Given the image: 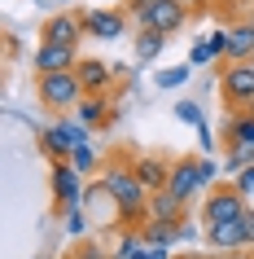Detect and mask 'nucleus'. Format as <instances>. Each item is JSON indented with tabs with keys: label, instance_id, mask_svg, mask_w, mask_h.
Segmentation results:
<instances>
[{
	"label": "nucleus",
	"instance_id": "nucleus-1",
	"mask_svg": "<svg viewBox=\"0 0 254 259\" xmlns=\"http://www.w3.org/2000/svg\"><path fill=\"white\" fill-rule=\"evenodd\" d=\"M101 185H106V193L114 198V211H119V224H145V211H149V189L136 180V167L132 158H123V154H114V158H106L101 163Z\"/></svg>",
	"mask_w": 254,
	"mask_h": 259
},
{
	"label": "nucleus",
	"instance_id": "nucleus-2",
	"mask_svg": "<svg viewBox=\"0 0 254 259\" xmlns=\"http://www.w3.org/2000/svg\"><path fill=\"white\" fill-rule=\"evenodd\" d=\"M35 97H40L44 110H53L57 119L62 114H70V110L83 101V83L75 70H62V75H40L35 79Z\"/></svg>",
	"mask_w": 254,
	"mask_h": 259
},
{
	"label": "nucleus",
	"instance_id": "nucleus-3",
	"mask_svg": "<svg viewBox=\"0 0 254 259\" xmlns=\"http://www.w3.org/2000/svg\"><path fill=\"white\" fill-rule=\"evenodd\" d=\"M245 211H250V198H245L232 180H219L215 189H206V202H201V229L224 224V220H241Z\"/></svg>",
	"mask_w": 254,
	"mask_h": 259
},
{
	"label": "nucleus",
	"instance_id": "nucleus-4",
	"mask_svg": "<svg viewBox=\"0 0 254 259\" xmlns=\"http://www.w3.org/2000/svg\"><path fill=\"white\" fill-rule=\"evenodd\" d=\"M219 97H224L228 114H250L254 110V62L224 66V75H219Z\"/></svg>",
	"mask_w": 254,
	"mask_h": 259
},
{
	"label": "nucleus",
	"instance_id": "nucleus-5",
	"mask_svg": "<svg viewBox=\"0 0 254 259\" xmlns=\"http://www.w3.org/2000/svg\"><path fill=\"white\" fill-rule=\"evenodd\" d=\"M48 189H53V206L66 215L70 206H83V189L88 185H83V176L70 163H53L48 167Z\"/></svg>",
	"mask_w": 254,
	"mask_h": 259
},
{
	"label": "nucleus",
	"instance_id": "nucleus-6",
	"mask_svg": "<svg viewBox=\"0 0 254 259\" xmlns=\"http://www.w3.org/2000/svg\"><path fill=\"white\" fill-rule=\"evenodd\" d=\"M40 40L44 44H66V49H79V40H88L83 31V14L75 9H62V14H48L40 27Z\"/></svg>",
	"mask_w": 254,
	"mask_h": 259
},
{
	"label": "nucleus",
	"instance_id": "nucleus-7",
	"mask_svg": "<svg viewBox=\"0 0 254 259\" xmlns=\"http://www.w3.org/2000/svg\"><path fill=\"white\" fill-rule=\"evenodd\" d=\"M188 9L180 5V0H158L154 9H149L145 18H136V31H158V35H175V31L188 22Z\"/></svg>",
	"mask_w": 254,
	"mask_h": 259
},
{
	"label": "nucleus",
	"instance_id": "nucleus-8",
	"mask_svg": "<svg viewBox=\"0 0 254 259\" xmlns=\"http://www.w3.org/2000/svg\"><path fill=\"white\" fill-rule=\"evenodd\" d=\"M75 75H79V83H83V97H110L114 83H119L114 66L101 62V57H83L79 66H75Z\"/></svg>",
	"mask_w": 254,
	"mask_h": 259
},
{
	"label": "nucleus",
	"instance_id": "nucleus-9",
	"mask_svg": "<svg viewBox=\"0 0 254 259\" xmlns=\"http://www.w3.org/2000/svg\"><path fill=\"white\" fill-rule=\"evenodd\" d=\"M167 189L180 198V202H193V193H206V185H201V158H175L171 163V185Z\"/></svg>",
	"mask_w": 254,
	"mask_h": 259
},
{
	"label": "nucleus",
	"instance_id": "nucleus-10",
	"mask_svg": "<svg viewBox=\"0 0 254 259\" xmlns=\"http://www.w3.org/2000/svg\"><path fill=\"white\" fill-rule=\"evenodd\" d=\"M114 259H171V250H158V246L145 242V233L136 229V224H123L119 229V242L110 246Z\"/></svg>",
	"mask_w": 254,
	"mask_h": 259
},
{
	"label": "nucleus",
	"instance_id": "nucleus-11",
	"mask_svg": "<svg viewBox=\"0 0 254 259\" xmlns=\"http://www.w3.org/2000/svg\"><path fill=\"white\" fill-rule=\"evenodd\" d=\"M79 62H83L79 49H66V44H40L35 57H31L35 75H62V70H75Z\"/></svg>",
	"mask_w": 254,
	"mask_h": 259
},
{
	"label": "nucleus",
	"instance_id": "nucleus-12",
	"mask_svg": "<svg viewBox=\"0 0 254 259\" xmlns=\"http://www.w3.org/2000/svg\"><path fill=\"white\" fill-rule=\"evenodd\" d=\"M206 233V246H211L215 255H232V250H250L245 246V215L241 220H224V224H211Z\"/></svg>",
	"mask_w": 254,
	"mask_h": 259
},
{
	"label": "nucleus",
	"instance_id": "nucleus-13",
	"mask_svg": "<svg viewBox=\"0 0 254 259\" xmlns=\"http://www.w3.org/2000/svg\"><path fill=\"white\" fill-rule=\"evenodd\" d=\"M83 31H88V40H123L127 14L123 9H92V14H83Z\"/></svg>",
	"mask_w": 254,
	"mask_h": 259
},
{
	"label": "nucleus",
	"instance_id": "nucleus-14",
	"mask_svg": "<svg viewBox=\"0 0 254 259\" xmlns=\"http://www.w3.org/2000/svg\"><path fill=\"white\" fill-rule=\"evenodd\" d=\"M132 167H136V180H140L149 193H158V189L171 185V163L158 158V154H140V158H132Z\"/></svg>",
	"mask_w": 254,
	"mask_h": 259
},
{
	"label": "nucleus",
	"instance_id": "nucleus-15",
	"mask_svg": "<svg viewBox=\"0 0 254 259\" xmlns=\"http://www.w3.org/2000/svg\"><path fill=\"white\" fill-rule=\"evenodd\" d=\"M219 57H228V27H215L206 40L193 44V53H188V66H211V62H219Z\"/></svg>",
	"mask_w": 254,
	"mask_h": 259
},
{
	"label": "nucleus",
	"instance_id": "nucleus-16",
	"mask_svg": "<svg viewBox=\"0 0 254 259\" xmlns=\"http://www.w3.org/2000/svg\"><path fill=\"white\" fill-rule=\"evenodd\" d=\"M114 114H119V110H114V101H110V97H83L79 106H75V119L88 123V127H110V123H114Z\"/></svg>",
	"mask_w": 254,
	"mask_h": 259
},
{
	"label": "nucleus",
	"instance_id": "nucleus-17",
	"mask_svg": "<svg viewBox=\"0 0 254 259\" xmlns=\"http://www.w3.org/2000/svg\"><path fill=\"white\" fill-rule=\"evenodd\" d=\"M228 66H237V62H254V27L241 18L237 27H228Z\"/></svg>",
	"mask_w": 254,
	"mask_h": 259
},
{
	"label": "nucleus",
	"instance_id": "nucleus-18",
	"mask_svg": "<svg viewBox=\"0 0 254 259\" xmlns=\"http://www.w3.org/2000/svg\"><path fill=\"white\" fill-rule=\"evenodd\" d=\"M140 233H145V242L158 246V250H175V246L184 242L180 224H167V220H145V224H140Z\"/></svg>",
	"mask_w": 254,
	"mask_h": 259
},
{
	"label": "nucleus",
	"instance_id": "nucleus-19",
	"mask_svg": "<svg viewBox=\"0 0 254 259\" xmlns=\"http://www.w3.org/2000/svg\"><path fill=\"white\" fill-rule=\"evenodd\" d=\"M180 215H184V202H180L171 189L149 193V211H145V220H167V224H180Z\"/></svg>",
	"mask_w": 254,
	"mask_h": 259
},
{
	"label": "nucleus",
	"instance_id": "nucleus-20",
	"mask_svg": "<svg viewBox=\"0 0 254 259\" xmlns=\"http://www.w3.org/2000/svg\"><path fill=\"white\" fill-rule=\"evenodd\" d=\"M162 49H167V35H158V31H136V40H132V57H136V66H149V62H158Z\"/></svg>",
	"mask_w": 254,
	"mask_h": 259
},
{
	"label": "nucleus",
	"instance_id": "nucleus-21",
	"mask_svg": "<svg viewBox=\"0 0 254 259\" xmlns=\"http://www.w3.org/2000/svg\"><path fill=\"white\" fill-rule=\"evenodd\" d=\"M40 150L48 154V163H70V154H75V145H70L66 141V132H62V127H44L40 132Z\"/></svg>",
	"mask_w": 254,
	"mask_h": 259
},
{
	"label": "nucleus",
	"instance_id": "nucleus-22",
	"mask_svg": "<svg viewBox=\"0 0 254 259\" xmlns=\"http://www.w3.org/2000/svg\"><path fill=\"white\" fill-rule=\"evenodd\" d=\"M224 145H228V150H237V145H254V114H228Z\"/></svg>",
	"mask_w": 254,
	"mask_h": 259
},
{
	"label": "nucleus",
	"instance_id": "nucleus-23",
	"mask_svg": "<svg viewBox=\"0 0 254 259\" xmlns=\"http://www.w3.org/2000/svg\"><path fill=\"white\" fill-rule=\"evenodd\" d=\"M57 127L66 132V141L75 145V150H79V145H92V127H88V123H79L75 114H62V119H57Z\"/></svg>",
	"mask_w": 254,
	"mask_h": 259
},
{
	"label": "nucleus",
	"instance_id": "nucleus-24",
	"mask_svg": "<svg viewBox=\"0 0 254 259\" xmlns=\"http://www.w3.org/2000/svg\"><path fill=\"white\" fill-rule=\"evenodd\" d=\"M70 167H75L79 176H92L96 167H101V158H96V145H79V150L70 154Z\"/></svg>",
	"mask_w": 254,
	"mask_h": 259
},
{
	"label": "nucleus",
	"instance_id": "nucleus-25",
	"mask_svg": "<svg viewBox=\"0 0 254 259\" xmlns=\"http://www.w3.org/2000/svg\"><path fill=\"white\" fill-rule=\"evenodd\" d=\"M245 167H254V145H237V150H228V158H224V171L241 176Z\"/></svg>",
	"mask_w": 254,
	"mask_h": 259
},
{
	"label": "nucleus",
	"instance_id": "nucleus-26",
	"mask_svg": "<svg viewBox=\"0 0 254 259\" xmlns=\"http://www.w3.org/2000/svg\"><path fill=\"white\" fill-rule=\"evenodd\" d=\"M188 75H193V66H167V70H158V88H167V93H171V88H184L188 83Z\"/></svg>",
	"mask_w": 254,
	"mask_h": 259
},
{
	"label": "nucleus",
	"instance_id": "nucleus-27",
	"mask_svg": "<svg viewBox=\"0 0 254 259\" xmlns=\"http://www.w3.org/2000/svg\"><path fill=\"white\" fill-rule=\"evenodd\" d=\"M70 259H114V250L101 246V242H92V237H83V242L70 250Z\"/></svg>",
	"mask_w": 254,
	"mask_h": 259
},
{
	"label": "nucleus",
	"instance_id": "nucleus-28",
	"mask_svg": "<svg viewBox=\"0 0 254 259\" xmlns=\"http://www.w3.org/2000/svg\"><path fill=\"white\" fill-rule=\"evenodd\" d=\"M83 233H88V211H83V206H70L66 211V237L83 242Z\"/></svg>",
	"mask_w": 254,
	"mask_h": 259
},
{
	"label": "nucleus",
	"instance_id": "nucleus-29",
	"mask_svg": "<svg viewBox=\"0 0 254 259\" xmlns=\"http://www.w3.org/2000/svg\"><path fill=\"white\" fill-rule=\"evenodd\" d=\"M175 119H180V123H193V127H201V123H206V114H201L197 101H180V106H175Z\"/></svg>",
	"mask_w": 254,
	"mask_h": 259
},
{
	"label": "nucleus",
	"instance_id": "nucleus-30",
	"mask_svg": "<svg viewBox=\"0 0 254 259\" xmlns=\"http://www.w3.org/2000/svg\"><path fill=\"white\" fill-rule=\"evenodd\" d=\"M219 163H211V158H201V185H206V189H215V185H219Z\"/></svg>",
	"mask_w": 254,
	"mask_h": 259
},
{
	"label": "nucleus",
	"instance_id": "nucleus-31",
	"mask_svg": "<svg viewBox=\"0 0 254 259\" xmlns=\"http://www.w3.org/2000/svg\"><path fill=\"white\" fill-rule=\"evenodd\" d=\"M232 185H237V189L245 193V198H254V167H245V171H241V176L232 180Z\"/></svg>",
	"mask_w": 254,
	"mask_h": 259
},
{
	"label": "nucleus",
	"instance_id": "nucleus-32",
	"mask_svg": "<svg viewBox=\"0 0 254 259\" xmlns=\"http://www.w3.org/2000/svg\"><path fill=\"white\" fill-rule=\"evenodd\" d=\"M197 141H201V158H206V154L215 150V132H211V127H206V123H201V127H197Z\"/></svg>",
	"mask_w": 254,
	"mask_h": 259
},
{
	"label": "nucleus",
	"instance_id": "nucleus-33",
	"mask_svg": "<svg viewBox=\"0 0 254 259\" xmlns=\"http://www.w3.org/2000/svg\"><path fill=\"white\" fill-rule=\"evenodd\" d=\"M245 246H250V250H254V206H250V211H245Z\"/></svg>",
	"mask_w": 254,
	"mask_h": 259
},
{
	"label": "nucleus",
	"instance_id": "nucleus-34",
	"mask_svg": "<svg viewBox=\"0 0 254 259\" xmlns=\"http://www.w3.org/2000/svg\"><path fill=\"white\" fill-rule=\"evenodd\" d=\"M211 259H254L250 250H232V255H211Z\"/></svg>",
	"mask_w": 254,
	"mask_h": 259
},
{
	"label": "nucleus",
	"instance_id": "nucleus-35",
	"mask_svg": "<svg viewBox=\"0 0 254 259\" xmlns=\"http://www.w3.org/2000/svg\"><path fill=\"white\" fill-rule=\"evenodd\" d=\"M180 5H184L188 14H197V9H201V5H206V0H180Z\"/></svg>",
	"mask_w": 254,
	"mask_h": 259
},
{
	"label": "nucleus",
	"instance_id": "nucleus-36",
	"mask_svg": "<svg viewBox=\"0 0 254 259\" xmlns=\"http://www.w3.org/2000/svg\"><path fill=\"white\" fill-rule=\"evenodd\" d=\"M171 259H201V255H171Z\"/></svg>",
	"mask_w": 254,
	"mask_h": 259
},
{
	"label": "nucleus",
	"instance_id": "nucleus-37",
	"mask_svg": "<svg viewBox=\"0 0 254 259\" xmlns=\"http://www.w3.org/2000/svg\"><path fill=\"white\" fill-rule=\"evenodd\" d=\"M245 22H250V27H254V14H250V18H245Z\"/></svg>",
	"mask_w": 254,
	"mask_h": 259
},
{
	"label": "nucleus",
	"instance_id": "nucleus-38",
	"mask_svg": "<svg viewBox=\"0 0 254 259\" xmlns=\"http://www.w3.org/2000/svg\"><path fill=\"white\" fill-rule=\"evenodd\" d=\"M250 114H254V110H250Z\"/></svg>",
	"mask_w": 254,
	"mask_h": 259
}]
</instances>
